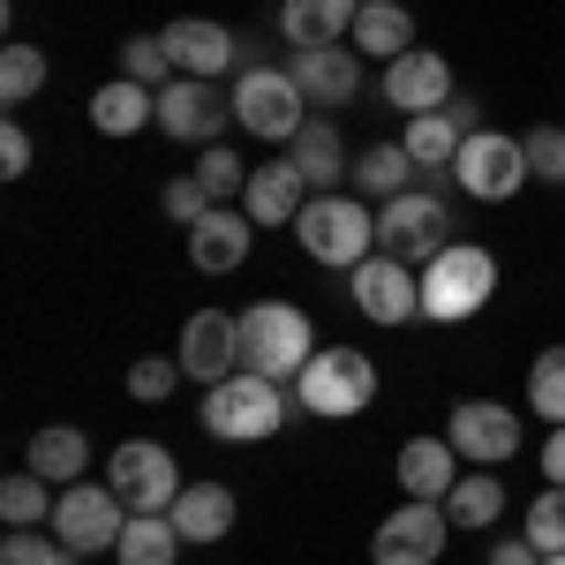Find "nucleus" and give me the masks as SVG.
Wrapping results in <instances>:
<instances>
[{"instance_id": "15", "label": "nucleus", "mask_w": 565, "mask_h": 565, "mask_svg": "<svg viewBox=\"0 0 565 565\" xmlns=\"http://www.w3.org/2000/svg\"><path fill=\"white\" fill-rule=\"evenodd\" d=\"M181 370L196 377V385H218V377H234L242 370V317H226V309H196L189 324H181Z\"/></svg>"}, {"instance_id": "4", "label": "nucleus", "mask_w": 565, "mask_h": 565, "mask_svg": "<svg viewBox=\"0 0 565 565\" xmlns=\"http://www.w3.org/2000/svg\"><path fill=\"white\" fill-rule=\"evenodd\" d=\"M309 354H317V332H309V317L295 302L242 309V370H257L271 385H295L309 370Z\"/></svg>"}, {"instance_id": "5", "label": "nucleus", "mask_w": 565, "mask_h": 565, "mask_svg": "<svg viewBox=\"0 0 565 565\" xmlns=\"http://www.w3.org/2000/svg\"><path fill=\"white\" fill-rule=\"evenodd\" d=\"M377 399V362L362 348H317L309 370L295 377V407L302 415H324V423H348Z\"/></svg>"}, {"instance_id": "12", "label": "nucleus", "mask_w": 565, "mask_h": 565, "mask_svg": "<svg viewBox=\"0 0 565 565\" xmlns=\"http://www.w3.org/2000/svg\"><path fill=\"white\" fill-rule=\"evenodd\" d=\"M445 535H452V513L430 505V498H407L399 513L377 521L370 558H377V565H437V558H445Z\"/></svg>"}, {"instance_id": "10", "label": "nucleus", "mask_w": 565, "mask_h": 565, "mask_svg": "<svg viewBox=\"0 0 565 565\" xmlns=\"http://www.w3.org/2000/svg\"><path fill=\"white\" fill-rule=\"evenodd\" d=\"M45 527H53V535H61L76 558H90V551L121 543V527H129V505L114 498V482H68Z\"/></svg>"}, {"instance_id": "6", "label": "nucleus", "mask_w": 565, "mask_h": 565, "mask_svg": "<svg viewBox=\"0 0 565 565\" xmlns=\"http://www.w3.org/2000/svg\"><path fill=\"white\" fill-rule=\"evenodd\" d=\"M377 249L399 264H437L445 249H452V204L445 196H430V189H407V196H385L377 204Z\"/></svg>"}, {"instance_id": "45", "label": "nucleus", "mask_w": 565, "mask_h": 565, "mask_svg": "<svg viewBox=\"0 0 565 565\" xmlns=\"http://www.w3.org/2000/svg\"><path fill=\"white\" fill-rule=\"evenodd\" d=\"M445 114H452V121H460V129H468V136L482 129V106H476V98H445Z\"/></svg>"}, {"instance_id": "42", "label": "nucleus", "mask_w": 565, "mask_h": 565, "mask_svg": "<svg viewBox=\"0 0 565 565\" xmlns=\"http://www.w3.org/2000/svg\"><path fill=\"white\" fill-rule=\"evenodd\" d=\"M0 174H8V181H15V174H31V136L15 129V121L0 129Z\"/></svg>"}, {"instance_id": "2", "label": "nucleus", "mask_w": 565, "mask_h": 565, "mask_svg": "<svg viewBox=\"0 0 565 565\" xmlns=\"http://www.w3.org/2000/svg\"><path fill=\"white\" fill-rule=\"evenodd\" d=\"M498 295V257L482 242H452L437 264H423V317L430 324H468Z\"/></svg>"}, {"instance_id": "32", "label": "nucleus", "mask_w": 565, "mask_h": 565, "mask_svg": "<svg viewBox=\"0 0 565 565\" xmlns=\"http://www.w3.org/2000/svg\"><path fill=\"white\" fill-rule=\"evenodd\" d=\"M407 174H415L407 143H370V151L354 159V189H362V196H407Z\"/></svg>"}, {"instance_id": "31", "label": "nucleus", "mask_w": 565, "mask_h": 565, "mask_svg": "<svg viewBox=\"0 0 565 565\" xmlns=\"http://www.w3.org/2000/svg\"><path fill=\"white\" fill-rule=\"evenodd\" d=\"M53 505H61V498H53V482H45L39 468H15V476L0 482V521L8 527H45Z\"/></svg>"}, {"instance_id": "23", "label": "nucleus", "mask_w": 565, "mask_h": 565, "mask_svg": "<svg viewBox=\"0 0 565 565\" xmlns=\"http://www.w3.org/2000/svg\"><path fill=\"white\" fill-rule=\"evenodd\" d=\"M362 0H279V31L287 45H348Z\"/></svg>"}, {"instance_id": "28", "label": "nucleus", "mask_w": 565, "mask_h": 565, "mask_svg": "<svg viewBox=\"0 0 565 565\" xmlns=\"http://www.w3.org/2000/svg\"><path fill=\"white\" fill-rule=\"evenodd\" d=\"M189 543H181V527L167 521V513H129V527H121V543H114V558L121 565H174Z\"/></svg>"}, {"instance_id": "7", "label": "nucleus", "mask_w": 565, "mask_h": 565, "mask_svg": "<svg viewBox=\"0 0 565 565\" xmlns=\"http://www.w3.org/2000/svg\"><path fill=\"white\" fill-rule=\"evenodd\" d=\"M106 482H114V498L129 505V513H174V498L189 490L181 482V460L167 445H151V437H129V445H114V460H106Z\"/></svg>"}, {"instance_id": "46", "label": "nucleus", "mask_w": 565, "mask_h": 565, "mask_svg": "<svg viewBox=\"0 0 565 565\" xmlns=\"http://www.w3.org/2000/svg\"><path fill=\"white\" fill-rule=\"evenodd\" d=\"M543 565H565V558H543Z\"/></svg>"}, {"instance_id": "26", "label": "nucleus", "mask_w": 565, "mask_h": 565, "mask_svg": "<svg viewBox=\"0 0 565 565\" xmlns=\"http://www.w3.org/2000/svg\"><path fill=\"white\" fill-rule=\"evenodd\" d=\"M348 39H354V53H370V61H399V53H415V15H407L399 0H362Z\"/></svg>"}, {"instance_id": "34", "label": "nucleus", "mask_w": 565, "mask_h": 565, "mask_svg": "<svg viewBox=\"0 0 565 565\" xmlns=\"http://www.w3.org/2000/svg\"><path fill=\"white\" fill-rule=\"evenodd\" d=\"M527 407L558 430L565 423V348H543L535 354V370H527Z\"/></svg>"}, {"instance_id": "18", "label": "nucleus", "mask_w": 565, "mask_h": 565, "mask_svg": "<svg viewBox=\"0 0 565 565\" xmlns=\"http://www.w3.org/2000/svg\"><path fill=\"white\" fill-rule=\"evenodd\" d=\"M385 98L407 114V121H415V114H437V106L452 98V68H445V53L415 45V53L385 61Z\"/></svg>"}, {"instance_id": "19", "label": "nucleus", "mask_w": 565, "mask_h": 565, "mask_svg": "<svg viewBox=\"0 0 565 565\" xmlns=\"http://www.w3.org/2000/svg\"><path fill=\"white\" fill-rule=\"evenodd\" d=\"M249 242H257V218L242 212V204H212V212L189 226L196 271H234V264H249Z\"/></svg>"}, {"instance_id": "38", "label": "nucleus", "mask_w": 565, "mask_h": 565, "mask_svg": "<svg viewBox=\"0 0 565 565\" xmlns=\"http://www.w3.org/2000/svg\"><path fill=\"white\" fill-rule=\"evenodd\" d=\"M527 543H535L543 558H565V490H558V482L527 505Z\"/></svg>"}, {"instance_id": "35", "label": "nucleus", "mask_w": 565, "mask_h": 565, "mask_svg": "<svg viewBox=\"0 0 565 565\" xmlns=\"http://www.w3.org/2000/svg\"><path fill=\"white\" fill-rule=\"evenodd\" d=\"M249 174H257V167H242V159H234V151H204V159H196V181H204V196H212V204H242V196H249Z\"/></svg>"}, {"instance_id": "43", "label": "nucleus", "mask_w": 565, "mask_h": 565, "mask_svg": "<svg viewBox=\"0 0 565 565\" xmlns=\"http://www.w3.org/2000/svg\"><path fill=\"white\" fill-rule=\"evenodd\" d=\"M490 565H543V551H535L527 535H513V543H498V551H490Z\"/></svg>"}, {"instance_id": "9", "label": "nucleus", "mask_w": 565, "mask_h": 565, "mask_svg": "<svg viewBox=\"0 0 565 565\" xmlns=\"http://www.w3.org/2000/svg\"><path fill=\"white\" fill-rule=\"evenodd\" d=\"M452 181H460L476 204H505V196H521V181H535V174H527L521 136L476 129L468 143H460V159H452Z\"/></svg>"}, {"instance_id": "37", "label": "nucleus", "mask_w": 565, "mask_h": 565, "mask_svg": "<svg viewBox=\"0 0 565 565\" xmlns=\"http://www.w3.org/2000/svg\"><path fill=\"white\" fill-rule=\"evenodd\" d=\"M121 76H136V84H151V90H167L174 84V53H167V39H129L121 45Z\"/></svg>"}, {"instance_id": "14", "label": "nucleus", "mask_w": 565, "mask_h": 565, "mask_svg": "<svg viewBox=\"0 0 565 565\" xmlns=\"http://www.w3.org/2000/svg\"><path fill=\"white\" fill-rule=\"evenodd\" d=\"M226 114H234V90L204 84V76H174V84L159 90V129L174 136V143H212L226 129Z\"/></svg>"}, {"instance_id": "3", "label": "nucleus", "mask_w": 565, "mask_h": 565, "mask_svg": "<svg viewBox=\"0 0 565 565\" xmlns=\"http://www.w3.org/2000/svg\"><path fill=\"white\" fill-rule=\"evenodd\" d=\"M295 242H302L317 264H332V271H354L362 257H377V212L362 204V196H309L302 218H295Z\"/></svg>"}, {"instance_id": "1", "label": "nucleus", "mask_w": 565, "mask_h": 565, "mask_svg": "<svg viewBox=\"0 0 565 565\" xmlns=\"http://www.w3.org/2000/svg\"><path fill=\"white\" fill-rule=\"evenodd\" d=\"M287 385H271V377H257V370H234V377H218V385H204V430L218 437V445H264V437L287 430Z\"/></svg>"}, {"instance_id": "39", "label": "nucleus", "mask_w": 565, "mask_h": 565, "mask_svg": "<svg viewBox=\"0 0 565 565\" xmlns=\"http://www.w3.org/2000/svg\"><path fill=\"white\" fill-rule=\"evenodd\" d=\"M521 151H527V174L535 181H558L565 189V129H527Z\"/></svg>"}, {"instance_id": "11", "label": "nucleus", "mask_w": 565, "mask_h": 565, "mask_svg": "<svg viewBox=\"0 0 565 565\" xmlns=\"http://www.w3.org/2000/svg\"><path fill=\"white\" fill-rule=\"evenodd\" d=\"M348 287H354V309H362L370 324H415V317H423V271L385 257V249L354 264Z\"/></svg>"}, {"instance_id": "33", "label": "nucleus", "mask_w": 565, "mask_h": 565, "mask_svg": "<svg viewBox=\"0 0 565 565\" xmlns=\"http://www.w3.org/2000/svg\"><path fill=\"white\" fill-rule=\"evenodd\" d=\"M45 90V45H0V106H31Z\"/></svg>"}, {"instance_id": "40", "label": "nucleus", "mask_w": 565, "mask_h": 565, "mask_svg": "<svg viewBox=\"0 0 565 565\" xmlns=\"http://www.w3.org/2000/svg\"><path fill=\"white\" fill-rule=\"evenodd\" d=\"M159 204H167V218H174V226H196V218L212 212V196H204V181H196V174L167 181V189H159Z\"/></svg>"}, {"instance_id": "27", "label": "nucleus", "mask_w": 565, "mask_h": 565, "mask_svg": "<svg viewBox=\"0 0 565 565\" xmlns=\"http://www.w3.org/2000/svg\"><path fill=\"white\" fill-rule=\"evenodd\" d=\"M23 468H39L53 490H68V482H84V468H90V437L68 430V423H45V430L31 437V452H23Z\"/></svg>"}, {"instance_id": "36", "label": "nucleus", "mask_w": 565, "mask_h": 565, "mask_svg": "<svg viewBox=\"0 0 565 565\" xmlns=\"http://www.w3.org/2000/svg\"><path fill=\"white\" fill-rule=\"evenodd\" d=\"M0 565H76V551H68L53 527H8V543H0Z\"/></svg>"}, {"instance_id": "13", "label": "nucleus", "mask_w": 565, "mask_h": 565, "mask_svg": "<svg viewBox=\"0 0 565 565\" xmlns=\"http://www.w3.org/2000/svg\"><path fill=\"white\" fill-rule=\"evenodd\" d=\"M445 437H452V452L468 460V468H498V460H513L521 452V415L505 407V399H460L452 415H445Z\"/></svg>"}, {"instance_id": "20", "label": "nucleus", "mask_w": 565, "mask_h": 565, "mask_svg": "<svg viewBox=\"0 0 565 565\" xmlns=\"http://www.w3.org/2000/svg\"><path fill=\"white\" fill-rule=\"evenodd\" d=\"M460 476H468V468H460L452 437H407V445H399V490H407V498H430V505H445Z\"/></svg>"}, {"instance_id": "25", "label": "nucleus", "mask_w": 565, "mask_h": 565, "mask_svg": "<svg viewBox=\"0 0 565 565\" xmlns=\"http://www.w3.org/2000/svg\"><path fill=\"white\" fill-rule=\"evenodd\" d=\"M167 521L181 527V543H226V527H234V490H226V482H189Z\"/></svg>"}, {"instance_id": "17", "label": "nucleus", "mask_w": 565, "mask_h": 565, "mask_svg": "<svg viewBox=\"0 0 565 565\" xmlns=\"http://www.w3.org/2000/svg\"><path fill=\"white\" fill-rule=\"evenodd\" d=\"M159 39H167V53H174L181 76H204V84H218V76L242 61V39H234L226 23H204V15H181V23L159 31Z\"/></svg>"}, {"instance_id": "22", "label": "nucleus", "mask_w": 565, "mask_h": 565, "mask_svg": "<svg viewBox=\"0 0 565 565\" xmlns=\"http://www.w3.org/2000/svg\"><path fill=\"white\" fill-rule=\"evenodd\" d=\"M159 121V90L136 84V76H114V84L90 90V129L98 136H136Z\"/></svg>"}, {"instance_id": "16", "label": "nucleus", "mask_w": 565, "mask_h": 565, "mask_svg": "<svg viewBox=\"0 0 565 565\" xmlns=\"http://www.w3.org/2000/svg\"><path fill=\"white\" fill-rule=\"evenodd\" d=\"M287 76L302 84L309 106H354V90H362V53H354V45H295Z\"/></svg>"}, {"instance_id": "30", "label": "nucleus", "mask_w": 565, "mask_h": 565, "mask_svg": "<svg viewBox=\"0 0 565 565\" xmlns=\"http://www.w3.org/2000/svg\"><path fill=\"white\" fill-rule=\"evenodd\" d=\"M445 513H452V527H498L505 521V482L490 476V468H468V476L452 482Z\"/></svg>"}, {"instance_id": "24", "label": "nucleus", "mask_w": 565, "mask_h": 565, "mask_svg": "<svg viewBox=\"0 0 565 565\" xmlns=\"http://www.w3.org/2000/svg\"><path fill=\"white\" fill-rule=\"evenodd\" d=\"M287 159L302 167V181L317 189V196H340V181H348V143H340V129L317 114V121H302V136L287 143Z\"/></svg>"}, {"instance_id": "29", "label": "nucleus", "mask_w": 565, "mask_h": 565, "mask_svg": "<svg viewBox=\"0 0 565 565\" xmlns=\"http://www.w3.org/2000/svg\"><path fill=\"white\" fill-rule=\"evenodd\" d=\"M460 143H468V129L437 106V114H415L407 121V159L415 167H430V174H452V159H460Z\"/></svg>"}, {"instance_id": "44", "label": "nucleus", "mask_w": 565, "mask_h": 565, "mask_svg": "<svg viewBox=\"0 0 565 565\" xmlns=\"http://www.w3.org/2000/svg\"><path fill=\"white\" fill-rule=\"evenodd\" d=\"M543 476H551V482L565 490V423H558L551 437H543Z\"/></svg>"}, {"instance_id": "8", "label": "nucleus", "mask_w": 565, "mask_h": 565, "mask_svg": "<svg viewBox=\"0 0 565 565\" xmlns=\"http://www.w3.org/2000/svg\"><path fill=\"white\" fill-rule=\"evenodd\" d=\"M302 106L309 98L287 68H242V76H234V121L249 136H264V143H295L302 121H309Z\"/></svg>"}, {"instance_id": "41", "label": "nucleus", "mask_w": 565, "mask_h": 565, "mask_svg": "<svg viewBox=\"0 0 565 565\" xmlns=\"http://www.w3.org/2000/svg\"><path fill=\"white\" fill-rule=\"evenodd\" d=\"M181 377H189L181 362H159V354H151V362H136V370H129V392L143 399V407H151V399H167V392H174Z\"/></svg>"}, {"instance_id": "21", "label": "nucleus", "mask_w": 565, "mask_h": 565, "mask_svg": "<svg viewBox=\"0 0 565 565\" xmlns=\"http://www.w3.org/2000/svg\"><path fill=\"white\" fill-rule=\"evenodd\" d=\"M309 204V181L295 159H271V167H257L249 174V196H242V212L257 218V226H295Z\"/></svg>"}]
</instances>
